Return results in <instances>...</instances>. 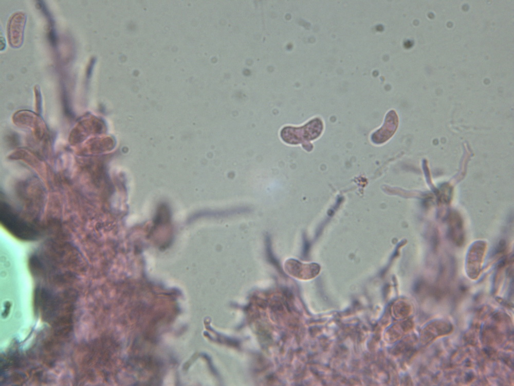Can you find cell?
I'll return each instance as SVG.
<instances>
[{"label":"cell","instance_id":"cell-1","mask_svg":"<svg viewBox=\"0 0 514 386\" xmlns=\"http://www.w3.org/2000/svg\"><path fill=\"white\" fill-rule=\"evenodd\" d=\"M0 220L2 225L19 239L32 240L39 236L36 227L19 216L7 203L1 204Z\"/></svg>","mask_w":514,"mask_h":386},{"label":"cell","instance_id":"cell-2","mask_svg":"<svg viewBox=\"0 0 514 386\" xmlns=\"http://www.w3.org/2000/svg\"><path fill=\"white\" fill-rule=\"evenodd\" d=\"M104 122L98 117L88 114L82 117L75 125L69 135L71 145L78 146L85 141L101 134L105 131Z\"/></svg>","mask_w":514,"mask_h":386},{"label":"cell","instance_id":"cell-3","mask_svg":"<svg viewBox=\"0 0 514 386\" xmlns=\"http://www.w3.org/2000/svg\"><path fill=\"white\" fill-rule=\"evenodd\" d=\"M13 123L19 127L29 130L35 139L41 141L45 136L47 127L38 114L28 110L16 112L12 116Z\"/></svg>","mask_w":514,"mask_h":386},{"label":"cell","instance_id":"cell-4","mask_svg":"<svg viewBox=\"0 0 514 386\" xmlns=\"http://www.w3.org/2000/svg\"><path fill=\"white\" fill-rule=\"evenodd\" d=\"M114 145L112 137L94 136L77 146L76 152L81 156L99 154L112 150Z\"/></svg>","mask_w":514,"mask_h":386},{"label":"cell","instance_id":"cell-5","mask_svg":"<svg viewBox=\"0 0 514 386\" xmlns=\"http://www.w3.org/2000/svg\"><path fill=\"white\" fill-rule=\"evenodd\" d=\"M26 16L22 12L14 13L10 18L8 24L7 32L8 41L13 47H19L23 40V33Z\"/></svg>","mask_w":514,"mask_h":386},{"label":"cell","instance_id":"cell-6","mask_svg":"<svg viewBox=\"0 0 514 386\" xmlns=\"http://www.w3.org/2000/svg\"><path fill=\"white\" fill-rule=\"evenodd\" d=\"M313 121L308 123L307 125L301 128H296L292 127H285L283 128L280 133V135L282 140L289 144L296 145L301 143L302 136V141L313 137L314 134L310 133V130L313 125Z\"/></svg>","mask_w":514,"mask_h":386},{"label":"cell","instance_id":"cell-7","mask_svg":"<svg viewBox=\"0 0 514 386\" xmlns=\"http://www.w3.org/2000/svg\"><path fill=\"white\" fill-rule=\"evenodd\" d=\"M285 268L289 274L301 279L311 278L318 274L319 270L318 267L315 264H303L292 259L285 262Z\"/></svg>","mask_w":514,"mask_h":386},{"label":"cell","instance_id":"cell-8","mask_svg":"<svg viewBox=\"0 0 514 386\" xmlns=\"http://www.w3.org/2000/svg\"><path fill=\"white\" fill-rule=\"evenodd\" d=\"M8 158L11 160L23 161L41 176H44L46 173L47 168L44 162L27 150L16 149L9 155Z\"/></svg>","mask_w":514,"mask_h":386},{"label":"cell","instance_id":"cell-9","mask_svg":"<svg viewBox=\"0 0 514 386\" xmlns=\"http://www.w3.org/2000/svg\"><path fill=\"white\" fill-rule=\"evenodd\" d=\"M452 329L450 323L444 321H435L427 326L421 333L422 341L425 343L431 342L437 337L449 333Z\"/></svg>","mask_w":514,"mask_h":386},{"label":"cell","instance_id":"cell-10","mask_svg":"<svg viewBox=\"0 0 514 386\" xmlns=\"http://www.w3.org/2000/svg\"><path fill=\"white\" fill-rule=\"evenodd\" d=\"M448 221L449 237L457 245L462 244L464 241V233L461 217L456 214H453L449 216Z\"/></svg>","mask_w":514,"mask_h":386},{"label":"cell","instance_id":"cell-11","mask_svg":"<svg viewBox=\"0 0 514 386\" xmlns=\"http://www.w3.org/2000/svg\"><path fill=\"white\" fill-rule=\"evenodd\" d=\"M34 91L35 100V110L38 113H40L42 110V97L39 87H34Z\"/></svg>","mask_w":514,"mask_h":386},{"label":"cell","instance_id":"cell-12","mask_svg":"<svg viewBox=\"0 0 514 386\" xmlns=\"http://www.w3.org/2000/svg\"><path fill=\"white\" fill-rule=\"evenodd\" d=\"M49 40L52 46H55L57 41V37L55 30L51 29L48 34Z\"/></svg>","mask_w":514,"mask_h":386},{"label":"cell","instance_id":"cell-13","mask_svg":"<svg viewBox=\"0 0 514 386\" xmlns=\"http://www.w3.org/2000/svg\"><path fill=\"white\" fill-rule=\"evenodd\" d=\"M10 308V304L9 302H6L5 306V310L4 311L2 315L4 317H7L9 313V310Z\"/></svg>","mask_w":514,"mask_h":386},{"label":"cell","instance_id":"cell-14","mask_svg":"<svg viewBox=\"0 0 514 386\" xmlns=\"http://www.w3.org/2000/svg\"><path fill=\"white\" fill-rule=\"evenodd\" d=\"M93 59H92L91 61H90V62L89 63V65L88 66V69H87V75L88 76V77L90 76V75L91 73V71H92V69H93Z\"/></svg>","mask_w":514,"mask_h":386}]
</instances>
